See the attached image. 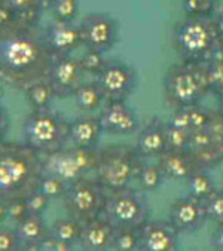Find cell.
Masks as SVG:
<instances>
[{
  "instance_id": "836d02e7",
  "label": "cell",
  "mask_w": 223,
  "mask_h": 251,
  "mask_svg": "<svg viewBox=\"0 0 223 251\" xmlns=\"http://www.w3.org/2000/svg\"><path fill=\"white\" fill-rule=\"evenodd\" d=\"M66 187H67V183H64L61 178L54 177V176H46V174H42L39 186H37V189L43 192L48 198H51V201L61 198Z\"/></svg>"
},
{
  "instance_id": "d6986e66",
  "label": "cell",
  "mask_w": 223,
  "mask_h": 251,
  "mask_svg": "<svg viewBox=\"0 0 223 251\" xmlns=\"http://www.w3.org/2000/svg\"><path fill=\"white\" fill-rule=\"evenodd\" d=\"M103 134L98 116L84 113L69 124V143L82 149H97L100 135Z\"/></svg>"
},
{
  "instance_id": "60d3db41",
  "label": "cell",
  "mask_w": 223,
  "mask_h": 251,
  "mask_svg": "<svg viewBox=\"0 0 223 251\" xmlns=\"http://www.w3.org/2000/svg\"><path fill=\"white\" fill-rule=\"evenodd\" d=\"M171 126H176V128H182V129H188L191 131V121H189V113H188V106H183V107H177V109H173V113L167 122Z\"/></svg>"
},
{
  "instance_id": "5bb4252c",
  "label": "cell",
  "mask_w": 223,
  "mask_h": 251,
  "mask_svg": "<svg viewBox=\"0 0 223 251\" xmlns=\"http://www.w3.org/2000/svg\"><path fill=\"white\" fill-rule=\"evenodd\" d=\"M98 118L103 132L112 135H131L141 126L137 112L127 101H104Z\"/></svg>"
},
{
  "instance_id": "d4e9b609",
  "label": "cell",
  "mask_w": 223,
  "mask_h": 251,
  "mask_svg": "<svg viewBox=\"0 0 223 251\" xmlns=\"http://www.w3.org/2000/svg\"><path fill=\"white\" fill-rule=\"evenodd\" d=\"M81 230H82V223L73 217L69 219H58L55 220L51 226H49V233L55 238H58L67 244H70L72 247L78 245L79 242V236H81Z\"/></svg>"
},
{
  "instance_id": "cb8c5ba5",
  "label": "cell",
  "mask_w": 223,
  "mask_h": 251,
  "mask_svg": "<svg viewBox=\"0 0 223 251\" xmlns=\"http://www.w3.org/2000/svg\"><path fill=\"white\" fill-rule=\"evenodd\" d=\"M26 98L30 104L31 109H45L49 107L52 100L57 98L54 92V88L51 86V83L48 82V79L43 80H37L31 85H28L26 89Z\"/></svg>"
},
{
  "instance_id": "681fc988",
  "label": "cell",
  "mask_w": 223,
  "mask_h": 251,
  "mask_svg": "<svg viewBox=\"0 0 223 251\" xmlns=\"http://www.w3.org/2000/svg\"><path fill=\"white\" fill-rule=\"evenodd\" d=\"M217 24H219L220 31L223 33V11H222V14H220V15H219V18H217Z\"/></svg>"
},
{
  "instance_id": "f1b7e54d",
  "label": "cell",
  "mask_w": 223,
  "mask_h": 251,
  "mask_svg": "<svg viewBox=\"0 0 223 251\" xmlns=\"http://www.w3.org/2000/svg\"><path fill=\"white\" fill-rule=\"evenodd\" d=\"M205 73L208 80L210 92L214 95L223 94V58L213 55L208 61H205Z\"/></svg>"
},
{
  "instance_id": "e0dca14e",
  "label": "cell",
  "mask_w": 223,
  "mask_h": 251,
  "mask_svg": "<svg viewBox=\"0 0 223 251\" xmlns=\"http://www.w3.org/2000/svg\"><path fill=\"white\" fill-rule=\"evenodd\" d=\"M165 122L159 118H152L137 131L136 149L143 158H159L165 150Z\"/></svg>"
},
{
  "instance_id": "ba28073f",
  "label": "cell",
  "mask_w": 223,
  "mask_h": 251,
  "mask_svg": "<svg viewBox=\"0 0 223 251\" xmlns=\"http://www.w3.org/2000/svg\"><path fill=\"white\" fill-rule=\"evenodd\" d=\"M98 156V149L61 147L49 153L40 155L42 174L61 178L64 183H72L94 171Z\"/></svg>"
},
{
  "instance_id": "5b68a950",
  "label": "cell",
  "mask_w": 223,
  "mask_h": 251,
  "mask_svg": "<svg viewBox=\"0 0 223 251\" xmlns=\"http://www.w3.org/2000/svg\"><path fill=\"white\" fill-rule=\"evenodd\" d=\"M210 94L205 63L180 61L164 76V100L173 109L198 104Z\"/></svg>"
},
{
  "instance_id": "277c9868",
  "label": "cell",
  "mask_w": 223,
  "mask_h": 251,
  "mask_svg": "<svg viewBox=\"0 0 223 251\" xmlns=\"http://www.w3.org/2000/svg\"><path fill=\"white\" fill-rule=\"evenodd\" d=\"M143 164L144 158L137 152L136 146L121 144L98 149L94 168L95 180L107 192L125 189L137 178Z\"/></svg>"
},
{
  "instance_id": "ab89813d",
  "label": "cell",
  "mask_w": 223,
  "mask_h": 251,
  "mask_svg": "<svg viewBox=\"0 0 223 251\" xmlns=\"http://www.w3.org/2000/svg\"><path fill=\"white\" fill-rule=\"evenodd\" d=\"M21 250L15 229L0 226V251H18Z\"/></svg>"
},
{
  "instance_id": "83f0119b",
  "label": "cell",
  "mask_w": 223,
  "mask_h": 251,
  "mask_svg": "<svg viewBox=\"0 0 223 251\" xmlns=\"http://www.w3.org/2000/svg\"><path fill=\"white\" fill-rule=\"evenodd\" d=\"M136 180H139L141 190L153 192L161 187L165 180V176L158 164H143Z\"/></svg>"
},
{
  "instance_id": "8d00e7d4",
  "label": "cell",
  "mask_w": 223,
  "mask_h": 251,
  "mask_svg": "<svg viewBox=\"0 0 223 251\" xmlns=\"http://www.w3.org/2000/svg\"><path fill=\"white\" fill-rule=\"evenodd\" d=\"M188 113H189V121H191V131L202 129L207 126L210 121V110L202 107L201 103L188 106Z\"/></svg>"
},
{
  "instance_id": "9c48e42d",
  "label": "cell",
  "mask_w": 223,
  "mask_h": 251,
  "mask_svg": "<svg viewBox=\"0 0 223 251\" xmlns=\"http://www.w3.org/2000/svg\"><path fill=\"white\" fill-rule=\"evenodd\" d=\"M107 190L95 180L86 176L67 184L61 199L69 217L85 223L101 216Z\"/></svg>"
},
{
  "instance_id": "f907efd6",
  "label": "cell",
  "mask_w": 223,
  "mask_h": 251,
  "mask_svg": "<svg viewBox=\"0 0 223 251\" xmlns=\"http://www.w3.org/2000/svg\"><path fill=\"white\" fill-rule=\"evenodd\" d=\"M2 94H3V91H2V88H0V97H2Z\"/></svg>"
},
{
  "instance_id": "9a60e30c",
  "label": "cell",
  "mask_w": 223,
  "mask_h": 251,
  "mask_svg": "<svg viewBox=\"0 0 223 251\" xmlns=\"http://www.w3.org/2000/svg\"><path fill=\"white\" fill-rule=\"evenodd\" d=\"M139 250L174 251L180 245V233L168 220H147L137 229Z\"/></svg>"
},
{
  "instance_id": "484cf974",
  "label": "cell",
  "mask_w": 223,
  "mask_h": 251,
  "mask_svg": "<svg viewBox=\"0 0 223 251\" xmlns=\"http://www.w3.org/2000/svg\"><path fill=\"white\" fill-rule=\"evenodd\" d=\"M185 181H186L188 192H189L188 195H191L199 201L207 199L216 190V186H214L211 177L207 174V171L204 168L195 170Z\"/></svg>"
},
{
  "instance_id": "e575fe53",
  "label": "cell",
  "mask_w": 223,
  "mask_h": 251,
  "mask_svg": "<svg viewBox=\"0 0 223 251\" xmlns=\"http://www.w3.org/2000/svg\"><path fill=\"white\" fill-rule=\"evenodd\" d=\"M79 63H81V67L84 70L85 75H97L103 66L106 64V60H104V54L100 52V51H94V49H86L84 52V55L79 58Z\"/></svg>"
},
{
  "instance_id": "4316f807",
  "label": "cell",
  "mask_w": 223,
  "mask_h": 251,
  "mask_svg": "<svg viewBox=\"0 0 223 251\" xmlns=\"http://www.w3.org/2000/svg\"><path fill=\"white\" fill-rule=\"evenodd\" d=\"M46 9L55 21L73 23L79 14V0H48Z\"/></svg>"
},
{
  "instance_id": "7402d4cb",
  "label": "cell",
  "mask_w": 223,
  "mask_h": 251,
  "mask_svg": "<svg viewBox=\"0 0 223 251\" xmlns=\"http://www.w3.org/2000/svg\"><path fill=\"white\" fill-rule=\"evenodd\" d=\"M0 2L6 3L17 14V21L27 25H37L48 5V0H0Z\"/></svg>"
},
{
  "instance_id": "7bdbcfd3",
  "label": "cell",
  "mask_w": 223,
  "mask_h": 251,
  "mask_svg": "<svg viewBox=\"0 0 223 251\" xmlns=\"http://www.w3.org/2000/svg\"><path fill=\"white\" fill-rule=\"evenodd\" d=\"M17 21V14L3 2H0V27L9 25Z\"/></svg>"
},
{
  "instance_id": "ee69618b",
  "label": "cell",
  "mask_w": 223,
  "mask_h": 251,
  "mask_svg": "<svg viewBox=\"0 0 223 251\" xmlns=\"http://www.w3.org/2000/svg\"><path fill=\"white\" fill-rule=\"evenodd\" d=\"M9 125H11L9 113L2 104H0V143L5 140V137L9 131Z\"/></svg>"
},
{
  "instance_id": "6da1fadb",
  "label": "cell",
  "mask_w": 223,
  "mask_h": 251,
  "mask_svg": "<svg viewBox=\"0 0 223 251\" xmlns=\"http://www.w3.org/2000/svg\"><path fill=\"white\" fill-rule=\"evenodd\" d=\"M54 55L37 25L15 21L0 27V83L24 91L48 77Z\"/></svg>"
},
{
  "instance_id": "44dd1931",
  "label": "cell",
  "mask_w": 223,
  "mask_h": 251,
  "mask_svg": "<svg viewBox=\"0 0 223 251\" xmlns=\"http://www.w3.org/2000/svg\"><path fill=\"white\" fill-rule=\"evenodd\" d=\"M158 165L161 167L165 178L170 180H186L195 170L199 168L189 150L186 152L165 150L158 158Z\"/></svg>"
},
{
  "instance_id": "1f68e13d",
  "label": "cell",
  "mask_w": 223,
  "mask_h": 251,
  "mask_svg": "<svg viewBox=\"0 0 223 251\" xmlns=\"http://www.w3.org/2000/svg\"><path fill=\"white\" fill-rule=\"evenodd\" d=\"M217 0H182L186 17H211Z\"/></svg>"
},
{
  "instance_id": "7dc6e473",
  "label": "cell",
  "mask_w": 223,
  "mask_h": 251,
  "mask_svg": "<svg viewBox=\"0 0 223 251\" xmlns=\"http://www.w3.org/2000/svg\"><path fill=\"white\" fill-rule=\"evenodd\" d=\"M6 219H8V213H6V201L0 199V225H2Z\"/></svg>"
},
{
  "instance_id": "ffe728a7",
  "label": "cell",
  "mask_w": 223,
  "mask_h": 251,
  "mask_svg": "<svg viewBox=\"0 0 223 251\" xmlns=\"http://www.w3.org/2000/svg\"><path fill=\"white\" fill-rule=\"evenodd\" d=\"M14 229L18 236L21 250H27V251L39 250V245L48 236L49 232V227L46 226L42 214H31V213H28L23 220H20L14 226Z\"/></svg>"
},
{
  "instance_id": "f6af8a7d",
  "label": "cell",
  "mask_w": 223,
  "mask_h": 251,
  "mask_svg": "<svg viewBox=\"0 0 223 251\" xmlns=\"http://www.w3.org/2000/svg\"><path fill=\"white\" fill-rule=\"evenodd\" d=\"M210 245H211L214 250L223 251V223L217 225V227H216L214 232L211 233Z\"/></svg>"
},
{
  "instance_id": "f35d334b",
  "label": "cell",
  "mask_w": 223,
  "mask_h": 251,
  "mask_svg": "<svg viewBox=\"0 0 223 251\" xmlns=\"http://www.w3.org/2000/svg\"><path fill=\"white\" fill-rule=\"evenodd\" d=\"M6 213H8V219L14 225H17L20 220H23L28 214L26 199H11V201H8V202H6Z\"/></svg>"
},
{
  "instance_id": "2e32d148",
  "label": "cell",
  "mask_w": 223,
  "mask_h": 251,
  "mask_svg": "<svg viewBox=\"0 0 223 251\" xmlns=\"http://www.w3.org/2000/svg\"><path fill=\"white\" fill-rule=\"evenodd\" d=\"M46 45L54 57L72 55L79 46H82V37L79 24L55 21L51 23L43 31Z\"/></svg>"
},
{
  "instance_id": "603a6c76",
  "label": "cell",
  "mask_w": 223,
  "mask_h": 251,
  "mask_svg": "<svg viewBox=\"0 0 223 251\" xmlns=\"http://www.w3.org/2000/svg\"><path fill=\"white\" fill-rule=\"evenodd\" d=\"M78 109L84 113H92L104 104V95L97 82H82L72 95Z\"/></svg>"
},
{
  "instance_id": "816d5d0a",
  "label": "cell",
  "mask_w": 223,
  "mask_h": 251,
  "mask_svg": "<svg viewBox=\"0 0 223 251\" xmlns=\"http://www.w3.org/2000/svg\"><path fill=\"white\" fill-rule=\"evenodd\" d=\"M222 189H223V180H222Z\"/></svg>"
},
{
  "instance_id": "8992f818",
  "label": "cell",
  "mask_w": 223,
  "mask_h": 251,
  "mask_svg": "<svg viewBox=\"0 0 223 251\" xmlns=\"http://www.w3.org/2000/svg\"><path fill=\"white\" fill-rule=\"evenodd\" d=\"M69 124L51 107L33 109L21 124L23 143L39 155L58 150L69 143Z\"/></svg>"
},
{
  "instance_id": "c3c4849f",
  "label": "cell",
  "mask_w": 223,
  "mask_h": 251,
  "mask_svg": "<svg viewBox=\"0 0 223 251\" xmlns=\"http://www.w3.org/2000/svg\"><path fill=\"white\" fill-rule=\"evenodd\" d=\"M217 98H219V107H217V112H219V115L223 118V94L219 95Z\"/></svg>"
},
{
  "instance_id": "b9f144b4",
  "label": "cell",
  "mask_w": 223,
  "mask_h": 251,
  "mask_svg": "<svg viewBox=\"0 0 223 251\" xmlns=\"http://www.w3.org/2000/svg\"><path fill=\"white\" fill-rule=\"evenodd\" d=\"M73 247L58 238L52 236L49 232H48V236L42 241V244L39 245V250L45 251V250H49V251H69L72 250Z\"/></svg>"
},
{
  "instance_id": "74e56055",
  "label": "cell",
  "mask_w": 223,
  "mask_h": 251,
  "mask_svg": "<svg viewBox=\"0 0 223 251\" xmlns=\"http://www.w3.org/2000/svg\"><path fill=\"white\" fill-rule=\"evenodd\" d=\"M26 202H27V208L28 213L31 214H43L49 204H51V198H48L43 192H40L39 189L31 192L27 198H26Z\"/></svg>"
},
{
  "instance_id": "7a4b0ae2",
  "label": "cell",
  "mask_w": 223,
  "mask_h": 251,
  "mask_svg": "<svg viewBox=\"0 0 223 251\" xmlns=\"http://www.w3.org/2000/svg\"><path fill=\"white\" fill-rule=\"evenodd\" d=\"M40 155L24 143H0V199H26L37 190Z\"/></svg>"
},
{
  "instance_id": "4dcf8cb0",
  "label": "cell",
  "mask_w": 223,
  "mask_h": 251,
  "mask_svg": "<svg viewBox=\"0 0 223 251\" xmlns=\"http://www.w3.org/2000/svg\"><path fill=\"white\" fill-rule=\"evenodd\" d=\"M202 202L207 220H211L216 225L223 223V189H216Z\"/></svg>"
},
{
  "instance_id": "3957f363",
  "label": "cell",
  "mask_w": 223,
  "mask_h": 251,
  "mask_svg": "<svg viewBox=\"0 0 223 251\" xmlns=\"http://www.w3.org/2000/svg\"><path fill=\"white\" fill-rule=\"evenodd\" d=\"M219 34L220 28L213 17H186L173 28V48L182 61L205 63L214 55Z\"/></svg>"
},
{
  "instance_id": "d6a6232c",
  "label": "cell",
  "mask_w": 223,
  "mask_h": 251,
  "mask_svg": "<svg viewBox=\"0 0 223 251\" xmlns=\"http://www.w3.org/2000/svg\"><path fill=\"white\" fill-rule=\"evenodd\" d=\"M112 250L137 251L139 250L137 230H134V229H119V230H115V238H113V245H112Z\"/></svg>"
},
{
  "instance_id": "ac0fdd59",
  "label": "cell",
  "mask_w": 223,
  "mask_h": 251,
  "mask_svg": "<svg viewBox=\"0 0 223 251\" xmlns=\"http://www.w3.org/2000/svg\"><path fill=\"white\" fill-rule=\"evenodd\" d=\"M115 238V229L101 216L82 223V230L78 245L88 251L112 250Z\"/></svg>"
},
{
  "instance_id": "d590c367",
  "label": "cell",
  "mask_w": 223,
  "mask_h": 251,
  "mask_svg": "<svg viewBox=\"0 0 223 251\" xmlns=\"http://www.w3.org/2000/svg\"><path fill=\"white\" fill-rule=\"evenodd\" d=\"M205 129L208 131L214 146L223 156V118L219 115L217 110H210V121Z\"/></svg>"
},
{
  "instance_id": "f546056e",
  "label": "cell",
  "mask_w": 223,
  "mask_h": 251,
  "mask_svg": "<svg viewBox=\"0 0 223 251\" xmlns=\"http://www.w3.org/2000/svg\"><path fill=\"white\" fill-rule=\"evenodd\" d=\"M191 131L176 128L167 124L165 125V143L167 150H174V152H186L189 150Z\"/></svg>"
},
{
  "instance_id": "52a82bcc",
  "label": "cell",
  "mask_w": 223,
  "mask_h": 251,
  "mask_svg": "<svg viewBox=\"0 0 223 251\" xmlns=\"http://www.w3.org/2000/svg\"><path fill=\"white\" fill-rule=\"evenodd\" d=\"M101 217L113 227L134 229L141 227L150 220V204L144 190L125 187L113 192H107Z\"/></svg>"
},
{
  "instance_id": "30bf717a",
  "label": "cell",
  "mask_w": 223,
  "mask_h": 251,
  "mask_svg": "<svg viewBox=\"0 0 223 251\" xmlns=\"http://www.w3.org/2000/svg\"><path fill=\"white\" fill-rule=\"evenodd\" d=\"M95 82L106 101H127L139 85V75L133 66L119 60H110L95 75Z\"/></svg>"
},
{
  "instance_id": "bcb514c9",
  "label": "cell",
  "mask_w": 223,
  "mask_h": 251,
  "mask_svg": "<svg viewBox=\"0 0 223 251\" xmlns=\"http://www.w3.org/2000/svg\"><path fill=\"white\" fill-rule=\"evenodd\" d=\"M214 55L219 58H223V33L220 31L217 40H216V46H214Z\"/></svg>"
},
{
  "instance_id": "8fae6325",
  "label": "cell",
  "mask_w": 223,
  "mask_h": 251,
  "mask_svg": "<svg viewBox=\"0 0 223 251\" xmlns=\"http://www.w3.org/2000/svg\"><path fill=\"white\" fill-rule=\"evenodd\" d=\"M82 45L103 54L112 51L119 42V23L106 12H92L79 23Z\"/></svg>"
},
{
  "instance_id": "7c38bea8",
  "label": "cell",
  "mask_w": 223,
  "mask_h": 251,
  "mask_svg": "<svg viewBox=\"0 0 223 251\" xmlns=\"http://www.w3.org/2000/svg\"><path fill=\"white\" fill-rule=\"evenodd\" d=\"M84 75L85 73L81 67L79 58H73L72 55H64V57H54L46 79L54 88L55 97L67 98L72 97L76 88L82 83Z\"/></svg>"
},
{
  "instance_id": "4fadbf2b",
  "label": "cell",
  "mask_w": 223,
  "mask_h": 251,
  "mask_svg": "<svg viewBox=\"0 0 223 251\" xmlns=\"http://www.w3.org/2000/svg\"><path fill=\"white\" fill-rule=\"evenodd\" d=\"M168 222L180 235L195 233L207 222L204 202L191 195L174 199L168 211Z\"/></svg>"
}]
</instances>
